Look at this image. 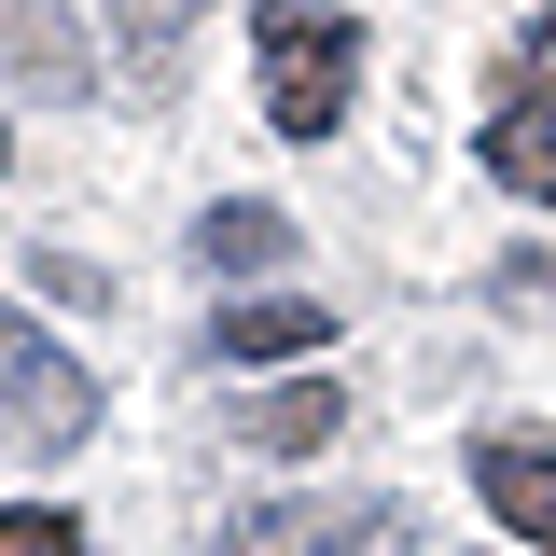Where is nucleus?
<instances>
[{
	"mask_svg": "<svg viewBox=\"0 0 556 556\" xmlns=\"http://www.w3.org/2000/svg\"><path fill=\"white\" fill-rule=\"evenodd\" d=\"M251 70H265L278 139H334L348 98H362V14L348 0H265L251 14Z\"/></svg>",
	"mask_w": 556,
	"mask_h": 556,
	"instance_id": "obj_1",
	"label": "nucleus"
},
{
	"mask_svg": "<svg viewBox=\"0 0 556 556\" xmlns=\"http://www.w3.org/2000/svg\"><path fill=\"white\" fill-rule=\"evenodd\" d=\"M486 181L556 208V14H529L486 70Z\"/></svg>",
	"mask_w": 556,
	"mask_h": 556,
	"instance_id": "obj_2",
	"label": "nucleus"
},
{
	"mask_svg": "<svg viewBox=\"0 0 556 556\" xmlns=\"http://www.w3.org/2000/svg\"><path fill=\"white\" fill-rule=\"evenodd\" d=\"M98 431V376L70 362L28 306H0V445H28V459H70Z\"/></svg>",
	"mask_w": 556,
	"mask_h": 556,
	"instance_id": "obj_3",
	"label": "nucleus"
},
{
	"mask_svg": "<svg viewBox=\"0 0 556 556\" xmlns=\"http://www.w3.org/2000/svg\"><path fill=\"white\" fill-rule=\"evenodd\" d=\"M208 556H404V515L390 501H265V515H237Z\"/></svg>",
	"mask_w": 556,
	"mask_h": 556,
	"instance_id": "obj_4",
	"label": "nucleus"
},
{
	"mask_svg": "<svg viewBox=\"0 0 556 556\" xmlns=\"http://www.w3.org/2000/svg\"><path fill=\"white\" fill-rule=\"evenodd\" d=\"M0 84H14V98H84V84H98L84 14H70V0H0Z\"/></svg>",
	"mask_w": 556,
	"mask_h": 556,
	"instance_id": "obj_5",
	"label": "nucleus"
},
{
	"mask_svg": "<svg viewBox=\"0 0 556 556\" xmlns=\"http://www.w3.org/2000/svg\"><path fill=\"white\" fill-rule=\"evenodd\" d=\"M473 486H486V515H501L515 543L556 556V445L543 431H473Z\"/></svg>",
	"mask_w": 556,
	"mask_h": 556,
	"instance_id": "obj_6",
	"label": "nucleus"
},
{
	"mask_svg": "<svg viewBox=\"0 0 556 556\" xmlns=\"http://www.w3.org/2000/svg\"><path fill=\"white\" fill-rule=\"evenodd\" d=\"M195 265H208V278H265V265H292V208L223 195V208L195 223Z\"/></svg>",
	"mask_w": 556,
	"mask_h": 556,
	"instance_id": "obj_7",
	"label": "nucleus"
},
{
	"mask_svg": "<svg viewBox=\"0 0 556 556\" xmlns=\"http://www.w3.org/2000/svg\"><path fill=\"white\" fill-rule=\"evenodd\" d=\"M320 334H334V320H320V306H292V292H251V306H223V320H208L223 362H306Z\"/></svg>",
	"mask_w": 556,
	"mask_h": 556,
	"instance_id": "obj_8",
	"label": "nucleus"
},
{
	"mask_svg": "<svg viewBox=\"0 0 556 556\" xmlns=\"http://www.w3.org/2000/svg\"><path fill=\"white\" fill-rule=\"evenodd\" d=\"M348 431V390L334 376H306V390H265V404L237 417V445H265V459H306V445H334Z\"/></svg>",
	"mask_w": 556,
	"mask_h": 556,
	"instance_id": "obj_9",
	"label": "nucleus"
},
{
	"mask_svg": "<svg viewBox=\"0 0 556 556\" xmlns=\"http://www.w3.org/2000/svg\"><path fill=\"white\" fill-rule=\"evenodd\" d=\"M181 28H195V0H112V42H126L139 84H167V70H181Z\"/></svg>",
	"mask_w": 556,
	"mask_h": 556,
	"instance_id": "obj_10",
	"label": "nucleus"
},
{
	"mask_svg": "<svg viewBox=\"0 0 556 556\" xmlns=\"http://www.w3.org/2000/svg\"><path fill=\"white\" fill-rule=\"evenodd\" d=\"M0 556H84V529L56 501H0Z\"/></svg>",
	"mask_w": 556,
	"mask_h": 556,
	"instance_id": "obj_11",
	"label": "nucleus"
}]
</instances>
